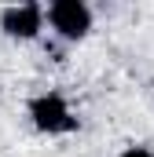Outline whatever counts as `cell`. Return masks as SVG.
I'll use <instances>...</instances> for the list:
<instances>
[{
    "mask_svg": "<svg viewBox=\"0 0 154 157\" xmlns=\"http://www.w3.org/2000/svg\"><path fill=\"white\" fill-rule=\"evenodd\" d=\"M30 121L44 135H70V132H77V117L59 91H44L37 99H30Z\"/></svg>",
    "mask_w": 154,
    "mask_h": 157,
    "instance_id": "obj_1",
    "label": "cell"
},
{
    "mask_svg": "<svg viewBox=\"0 0 154 157\" xmlns=\"http://www.w3.org/2000/svg\"><path fill=\"white\" fill-rule=\"evenodd\" d=\"M48 26L55 29V37L74 44V40L88 37L92 29V7L84 0H55L48 7Z\"/></svg>",
    "mask_w": 154,
    "mask_h": 157,
    "instance_id": "obj_2",
    "label": "cell"
},
{
    "mask_svg": "<svg viewBox=\"0 0 154 157\" xmlns=\"http://www.w3.org/2000/svg\"><path fill=\"white\" fill-rule=\"evenodd\" d=\"M44 18H48V11L40 4H11L0 11V29L11 40H37L44 29Z\"/></svg>",
    "mask_w": 154,
    "mask_h": 157,
    "instance_id": "obj_3",
    "label": "cell"
},
{
    "mask_svg": "<svg viewBox=\"0 0 154 157\" xmlns=\"http://www.w3.org/2000/svg\"><path fill=\"white\" fill-rule=\"evenodd\" d=\"M117 157H154V154L147 150V146H128V150H121Z\"/></svg>",
    "mask_w": 154,
    "mask_h": 157,
    "instance_id": "obj_4",
    "label": "cell"
}]
</instances>
